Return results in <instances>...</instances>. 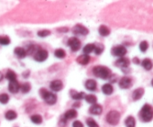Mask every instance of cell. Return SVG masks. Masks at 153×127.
Segmentation results:
<instances>
[{
    "label": "cell",
    "instance_id": "cell-1",
    "mask_svg": "<svg viewBox=\"0 0 153 127\" xmlns=\"http://www.w3.org/2000/svg\"><path fill=\"white\" fill-rule=\"evenodd\" d=\"M139 117L141 121L149 123L153 119V107L149 104H145L140 112Z\"/></svg>",
    "mask_w": 153,
    "mask_h": 127
},
{
    "label": "cell",
    "instance_id": "cell-2",
    "mask_svg": "<svg viewBox=\"0 0 153 127\" xmlns=\"http://www.w3.org/2000/svg\"><path fill=\"white\" fill-rule=\"evenodd\" d=\"M93 74L98 78L101 79H108L110 78L112 73L110 70L108 68L104 66H95L92 69Z\"/></svg>",
    "mask_w": 153,
    "mask_h": 127
},
{
    "label": "cell",
    "instance_id": "cell-3",
    "mask_svg": "<svg viewBox=\"0 0 153 127\" xmlns=\"http://www.w3.org/2000/svg\"><path fill=\"white\" fill-rule=\"evenodd\" d=\"M40 96L43 98V100H45L47 104L51 105V106L55 104L57 101L56 95L51 93V92H49L45 88H42L40 90Z\"/></svg>",
    "mask_w": 153,
    "mask_h": 127
},
{
    "label": "cell",
    "instance_id": "cell-4",
    "mask_svg": "<svg viewBox=\"0 0 153 127\" xmlns=\"http://www.w3.org/2000/svg\"><path fill=\"white\" fill-rule=\"evenodd\" d=\"M120 117H121V115L118 111L112 110L109 112V113L107 115L106 120L110 125L117 126L120 122Z\"/></svg>",
    "mask_w": 153,
    "mask_h": 127
},
{
    "label": "cell",
    "instance_id": "cell-5",
    "mask_svg": "<svg viewBox=\"0 0 153 127\" xmlns=\"http://www.w3.org/2000/svg\"><path fill=\"white\" fill-rule=\"evenodd\" d=\"M48 55H49V54H48V51L42 49V48H39L35 52V55H34V59L38 62H43L48 59Z\"/></svg>",
    "mask_w": 153,
    "mask_h": 127
},
{
    "label": "cell",
    "instance_id": "cell-6",
    "mask_svg": "<svg viewBox=\"0 0 153 127\" xmlns=\"http://www.w3.org/2000/svg\"><path fill=\"white\" fill-rule=\"evenodd\" d=\"M68 46L71 48V51L76 52V51H78L80 49L81 43H80L78 38H76L75 37H72L69 38L68 40Z\"/></svg>",
    "mask_w": 153,
    "mask_h": 127
},
{
    "label": "cell",
    "instance_id": "cell-7",
    "mask_svg": "<svg viewBox=\"0 0 153 127\" xmlns=\"http://www.w3.org/2000/svg\"><path fill=\"white\" fill-rule=\"evenodd\" d=\"M72 32L74 35H76L85 36L89 34V30L87 29V28L85 27L83 25L76 24L72 29Z\"/></svg>",
    "mask_w": 153,
    "mask_h": 127
},
{
    "label": "cell",
    "instance_id": "cell-8",
    "mask_svg": "<svg viewBox=\"0 0 153 127\" xmlns=\"http://www.w3.org/2000/svg\"><path fill=\"white\" fill-rule=\"evenodd\" d=\"M127 53V49L125 46H117L113 47L112 49V55H114L116 57H119V58H123L125 55Z\"/></svg>",
    "mask_w": 153,
    "mask_h": 127
},
{
    "label": "cell",
    "instance_id": "cell-9",
    "mask_svg": "<svg viewBox=\"0 0 153 127\" xmlns=\"http://www.w3.org/2000/svg\"><path fill=\"white\" fill-rule=\"evenodd\" d=\"M115 65L118 68L125 70L128 68L129 65H130V60L127 58H124V57L123 58H120L115 62Z\"/></svg>",
    "mask_w": 153,
    "mask_h": 127
},
{
    "label": "cell",
    "instance_id": "cell-10",
    "mask_svg": "<svg viewBox=\"0 0 153 127\" xmlns=\"http://www.w3.org/2000/svg\"><path fill=\"white\" fill-rule=\"evenodd\" d=\"M132 79L128 76H124L120 79L119 85L122 89H128L132 86Z\"/></svg>",
    "mask_w": 153,
    "mask_h": 127
},
{
    "label": "cell",
    "instance_id": "cell-11",
    "mask_svg": "<svg viewBox=\"0 0 153 127\" xmlns=\"http://www.w3.org/2000/svg\"><path fill=\"white\" fill-rule=\"evenodd\" d=\"M50 87L53 91L58 92L60 91L63 88V83L61 80H53L50 84Z\"/></svg>",
    "mask_w": 153,
    "mask_h": 127
},
{
    "label": "cell",
    "instance_id": "cell-12",
    "mask_svg": "<svg viewBox=\"0 0 153 127\" xmlns=\"http://www.w3.org/2000/svg\"><path fill=\"white\" fill-rule=\"evenodd\" d=\"M20 84L17 80L9 81L8 83V90L11 93H17L20 90Z\"/></svg>",
    "mask_w": 153,
    "mask_h": 127
},
{
    "label": "cell",
    "instance_id": "cell-13",
    "mask_svg": "<svg viewBox=\"0 0 153 127\" xmlns=\"http://www.w3.org/2000/svg\"><path fill=\"white\" fill-rule=\"evenodd\" d=\"M145 93V90L143 87H139V88L135 89L132 93V99L134 101H137V100H140L143 97Z\"/></svg>",
    "mask_w": 153,
    "mask_h": 127
},
{
    "label": "cell",
    "instance_id": "cell-14",
    "mask_svg": "<svg viewBox=\"0 0 153 127\" xmlns=\"http://www.w3.org/2000/svg\"><path fill=\"white\" fill-rule=\"evenodd\" d=\"M76 61L80 65H86L90 61V57H89V55L83 54V55H81L77 57L76 59Z\"/></svg>",
    "mask_w": 153,
    "mask_h": 127
},
{
    "label": "cell",
    "instance_id": "cell-15",
    "mask_svg": "<svg viewBox=\"0 0 153 127\" xmlns=\"http://www.w3.org/2000/svg\"><path fill=\"white\" fill-rule=\"evenodd\" d=\"M103 109L101 106L98 104H94L89 109V113L93 115H100L102 113Z\"/></svg>",
    "mask_w": 153,
    "mask_h": 127
},
{
    "label": "cell",
    "instance_id": "cell-16",
    "mask_svg": "<svg viewBox=\"0 0 153 127\" xmlns=\"http://www.w3.org/2000/svg\"><path fill=\"white\" fill-rule=\"evenodd\" d=\"M85 87L89 91H95L97 88V82L94 79H88L85 83Z\"/></svg>",
    "mask_w": 153,
    "mask_h": 127
},
{
    "label": "cell",
    "instance_id": "cell-17",
    "mask_svg": "<svg viewBox=\"0 0 153 127\" xmlns=\"http://www.w3.org/2000/svg\"><path fill=\"white\" fill-rule=\"evenodd\" d=\"M71 98L74 100H83L86 97V93L84 92H76L75 90H71Z\"/></svg>",
    "mask_w": 153,
    "mask_h": 127
},
{
    "label": "cell",
    "instance_id": "cell-18",
    "mask_svg": "<svg viewBox=\"0 0 153 127\" xmlns=\"http://www.w3.org/2000/svg\"><path fill=\"white\" fill-rule=\"evenodd\" d=\"M77 116V112H76V110L74 109H69L67 112L65 113L64 115V119L65 120H71L75 118Z\"/></svg>",
    "mask_w": 153,
    "mask_h": 127
},
{
    "label": "cell",
    "instance_id": "cell-19",
    "mask_svg": "<svg viewBox=\"0 0 153 127\" xmlns=\"http://www.w3.org/2000/svg\"><path fill=\"white\" fill-rule=\"evenodd\" d=\"M98 33L102 37H107L110 34V30L107 26H104V25H101V26H100L99 29H98Z\"/></svg>",
    "mask_w": 153,
    "mask_h": 127
},
{
    "label": "cell",
    "instance_id": "cell-20",
    "mask_svg": "<svg viewBox=\"0 0 153 127\" xmlns=\"http://www.w3.org/2000/svg\"><path fill=\"white\" fill-rule=\"evenodd\" d=\"M142 67L146 70H151L153 68V64L152 61L149 59V58H145L142 61Z\"/></svg>",
    "mask_w": 153,
    "mask_h": 127
},
{
    "label": "cell",
    "instance_id": "cell-21",
    "mask_svg": "<svg viewBox=\"0 0 153 127\" xmlns=\"http://www.w3.org/2000/svg\"><path fill=\"white\" fill-rule=\"evenodd\" d=\"M14 54L18 57L19 58H24L26 56V51L22 47H16L14 50Z\"/></svg>",
    "mask_w": 153,
    "mask_h": 127
},
{
    "label": "cell",
    "instance_id": "cell-22",
    "mask_svg": "<svg viewBox=\"0 0 153 127\" xmlns=\"http://www.w3.org/2000/svg\"><path fill=\"white\" fill-rule=\"evenodd\" d=\"M102 92L105 95H110L113 92V87L110 84H105L102 86Z\"/></svg>",
    "mask_w": 153,
    "mask_h": 127
},
{
    "label": "cell",
    "instance_id": "cell-23",
    "mask_svg": "<svg viewBox=\"0 0 153 127\" xmlns=\"http://www.w3.org/2000/svg\"><path fill=\"white\" fill-rule=\"evenodd\" d=\"M125 124H126V127H135L136 126V120L134 117L128 116L125 121Z\"/></svg>",
    "mask_w": 153,
    "mask_h": 127
},
{
    "label": "cell",
    "instance_id": "cell-24",
    "mask_svg": "<svg viewBox=\"0 0 153 127\" xmlns=\"http://www.w3.org/2000/svg\"><path fill=\"white\" fill-rule=\"evenodd\" d=\"M5 117L8 120H14L17 117V114L14 111L9 110L5 113Z\"/></svg>",
    "mask_w": 153,
    "mask_h": 127
},
{
    "label": "cell",
    "instance_id": "cell-25",
    "mask_svg": "<svg viewBox=\"0 0 153 127\" xmlns=\"http://www.w3.org/2000/svg\"><path fill=\"white\" fill-rule=\"evenodd\" d=\"M95 43H89V44H86V46H84L83 51V52H84V54H86V55H89V54H90L91 52H92L94 50H95Z\"/></svg>",
    "mask_w": 153,
    "mask_h": 127
},
{
    "label": "cell",
    "instance_id": "cell-26",
    "mask_svg": "<svg viewBox=\"0 0 153 127\" xmlns=\"http://www.w3.org/2000/svg\"><path fill=\"white\" fill-rule=\"evenodd\" d=\"M5 78H6V79H8L9 81H14V80H17V75H16V73L13 70H8L7 71L6 74H5Z\"/></svg>",
    "mask_w": 153,
    "mask_h": 127
},
{
    "label": "cell",
    "instance_id": "cell-27",
    "mask_svg": "<svg viewBox=\"0 0 153 127\" xmlns=\"http://www.w3.org/2000/svg\"><path fill=\"white\" fill-rule=\"evenodd\" d=\"M11 43V39L7 35L0 36V45L2 46H8Z\"/></svg>",
    "mask_w": 153,
    "mask_h": 127
},
{
    "label": "cell",
    "instance_id": "cell-28",
    "mask_svg": "<svg viewBox=\"0 0 153 127\" xmlns=\"http://www.w3.org/2000/svg\"><path fill=\"white\" fill-rule=\"evenodd\" d=\"M84 99L88 103H89V104L94 105V104H96L97 103V97H95V95H92V94L86 95V97H85Z\"/></svg>",
    "mask_w": 153,
    "mask_h": 127
},
{
    "label": "cell",
    "instance_id": "cell-29",
    "mask_svg": "<svg viewBox=\"0 0 153 127\" xmlns=\"http://www.w3.org/2000/svg\"><path fill=\"white\" fill-rule=\"evenodd\" d=\"M31 120L35 124H41L43 121L42 117L39 115H34L31 117Z\"/></svg>",
    "mask_w": 153,
    "mask_h": 127
},
{
    "label": "cell",
    "instance_id": "cell-30",
    "mask_svg": "<svg viewBox=\"0 0 153 127\" xmlns=\"http://www.w3.org/2000/svg\"><path fill=\"white\" fill-rule=\"evenodd\" d=\"M20 90L23 93H27L31 90V84L28 82L23 83L20 85Z\"/></svg>",
    "mask_w": 153,
    "mask_h": 127
},
{
    "label": "cell",
    "instance_id": "cell-31",
    "mask_svg": "<svg viewBox=\"0 0 153 127\" xmlns=\"http://www.w3.org/2000/svg\"><path fill=\"white\" fill-rule=\"evenodd\" d=\"M54 55H55L56 58H63L65 57L66 53L65 52L64 49H57L55 50V52H54Z\"/></svg>",
    "mask_w": 153,
    "mask_h": 127
},
{
    "label": "cell",
    "instance_id": "cell-32",
    "mask_svg": "<svg viewBox=\"0 0 153 127\" xmlns=\"http://www.w3.org/2000/svg\"><path fill=\"white\" fill-rule=\"evenodd\" d=\"M9 102V96L7 93H1L0 94V103L5 105Z\"/></svg>",
    "mask_w": 153,
    "mask_h": 127
},
{
    "label": "cell",
    "instance_id": "cell-33",
    "mask_svg": "<svg viewBox=\"0 0 153 127\" xmlns=\"http://www.w3.org/2000/svg\"><path fill=\"white\" fill-rule=\"evenodd\" d=\"M140 49L142 52H146L147 51V49H149V43L146 40H143L142 42H140Z\"/></svg>",
    "mask_w": 153,
    "mask_h": 127
},
{
    "label": "cell",
    "instance_id": "cell-34",
    "mask_svg": "<svg viewBox=\"0 0 153 127\" xmlns=\"http://www.w3.org/2000/svg\"><path fill=\"white\" fill-rule=\"evenodd\" d=\"M104 49V47L102 44H98V45L95 44V50H94V52H95V55H99L102 53Z\"/></svg>",
    "mask_w": 153,
    "mask_h": 127
},
{
    "label": "cell",
    "instance_id": "cell-35",
    "mask_svg": "<svg viewBox=\"0 0 153 127\" xmlns=\"http://www.w3.org/2000/svg\"><path fill=\"white\" fill-rule=\"evenodd\" d=\"M51 34V31L45 29V30L39 31V32H38V36L40 37H48V36H49Z\"/></svg>",
    "mask_w": 153,
    "mask_h": 127
},
{
    "label": "cell",
    "instance_id": "cell-36",
    "mask_svg": "<svg viewBox=\"0 0 153 127\" xmlns=\"http://www.w3.org/2000/svg\"><path fill=\"white\" fill-rule=\"evenodd\" d=\"M86 123H87L89 127H99V126L97 123L96 121L92 119V118H88L86 120Z\"/></svg>",
    "mask_w": 153,
    "mask_h": 127
},
{
    "label": "cell",
    "instance_id": "cell-37",
    "mask_svg": "<svg viewBox=\"0 0 153 127\" xmlns=\"http://www.w3.org/2000/svg\"><path fill=\"white\" fill-rule=\"evenodd\" d=\"M35 50V47L34 45H30L28 48V50L26 51V54H29V55H32Z\"/></svg>",
    "mask_w": 153,
    "mask_h": 127
},
{
    "label": "cell",
    "instance_id": "cell-38",
    "mask_svg": "<svg viewBox=\"0 0 153 127\" xmlns=\"http://www.w3.org/2000/svg\"><path fill=\"white\" fill-rule=\"evenodd\" d=\"M73 127H83V124L80 120H76L72 124Z\"/></svg>",
    "mask_w": 153,
    "mask_h": 127
},
{
    "label": "cell",
    "instance_id": "cell-39",
    "mask_svg": "<svg viewBox=\"0 0 153 127\" xmlns=\"http://www.w3.org/2000/svg\"><path fill=\"white\" fill-rule=\"evenodd\" d=\"M132 61H133V63L134 64H135V65H139L140 63V59L137 58V57H134Z\"/></svg>",
    "mask_w": 153,
    "mask_h": 127
},
{
    "label": "cell",
    "instance_id": "cell-40",
    "mask_svg": "<svg viewBox=\"0 0 153 127\" xmlns=\"http://www.w3.org/2000/svg\"><path fill=\"white\" fill-rule=\"evenodd\" d=\"M57 31H59V32H67L68 31V29H67V28H62V29H57Z\"/></svg>",
    "mask_w": 153,
    "mask_h": 127
},
{
    "label": "cell",
    "instance_id": "cell-41",
    "mask_svg": "<svg viewBox=\"0 0 153 127\" xmlns=\"http://www.w3.org/2000/svg\"><path fill=\"white\" fill-rule=\"evenodd\" d=\"M3 79H4V75L2 74V72H0V81H2Z\"/></svg>",
    "mask_w": 153,
    "mask_h": 127
},
{
    "label": "cell",
    "instance_id": "cell-42",
    "mask_svg": "<svg viewBox=\"0 0 153 127\" xmlns=\"http://www.w3.org/2000/svg\"><path fill=\"white\" fill-rule=\"evenodd\" d=\"M151 84H152V87H153V79H152V81H151Z\"/></svg>",
    "mask_w": 153,
    "mask_h": 127
}]
</instances>
